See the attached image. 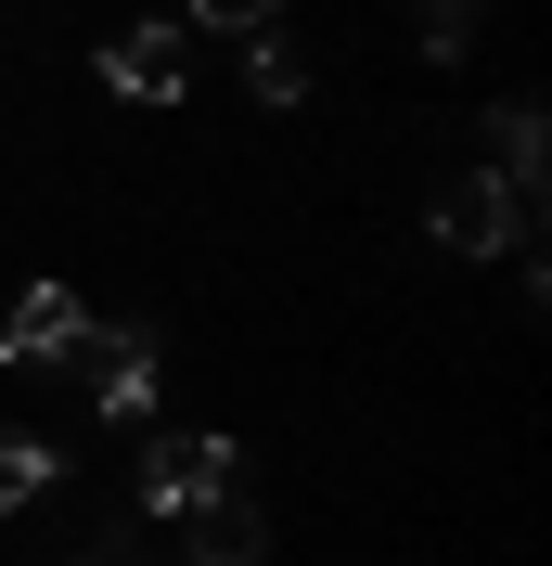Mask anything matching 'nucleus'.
<instances>
[{
    "mask_svg": "<svg viewBox=\"0 0 552 566\" xmlns=\"http://www.w3.org/2000/svg\"><path fill=\"white\" fill-rule=\"evenodd\" d=\"M193 27H219V39H257V27H283V0H180Z\"/></svg>",
    "mask_w": 552,
    "mask_h": 566,
    "instance_id": "9b49d317",
    "label": "nucleus"
},
{
    "mask_svg": "<svg viewBox=\"0 0 552 566\" xmlns=\"http://www.w3.org/2000/svg\"><path fill=\"white\" fill-rule=\"evenodd\" d=\"M232 490V438L180 424V438H141V515H193V502Z\"/></svg>",
    "mask_w": 552,
    "mask_h": 566,
    "instance_id": "7ed1b4c3",
    "label": "nucleus"
},
{
    "mask_svg": "<svg viewBox=\"0 0 552 566\" xmlns=\"http://www.w3.org/2000/svg\"><path fill=\"white\" fill-rule=\"evenodd\" d=\"M77 374H91V412L104 424H141L155 412V374H168V335L155 322H91L77 335Z\"/></svg>",
    "mask_w": 552,
    "mask_h": 566,
    "instance_id": "f03ea898",
    "label": "nucleus"
},
{
    "mask_svg": "<svg viewBox=\"0 0 552 566\" xmlns=\"http://www.w3.org/2000/svg\"><path fill=\"white\" fill-rule=\"evenodd\" d=\"M244 91H257V104H309V52H296L283 27H257L244 39Z\"/></svg>",
    "mask_w": 552,
    "mask_h": 566,
    "instance_id": "6e6552de",
    "label": "nucleus"
},
{
    "mask_svg": "<svg viewBox=\"0 0 552 566\" xmlns=\"http://www.w3.org/2000/svg\"><path fill=\"white\" fill-rule=\"evenodd\" d=\"M52 476H65V451H52V438H26V424H0V515H26Z\"/></svg>",
    "mask_w": 552,
    "mask_h": 566,
    "instance_id": "1a4fd4ad",
    "label": "nucleus"
},
{
    "mask_svg": "<svg viewBox=\"0 0 552 566\" xmlns=\"http://www.w3.org/2000/svg\"><path fill=\"white\" fill-rule=\"evenodd\" d=\"M437 245H463V258H527V245H540V207H527L501 168H463V180H437Z\"/></svg>",
    "mask_w": 552,
    "mask_h": 566,
    "instance_id": "f257e3e1",
    "label": "nucleus"
},
{
    "mask_svg": "<svg viewBox=\"0 0 552 566\" xmlns=\"http://www.w3.org/2000/svg\"><path fill=\"white\" fill-rule=\"evenodd\" d=\"M488 168L514 180L527 207L552 193V142H540V104H488Z\"/></svg>",
    "mask_w": 552,
    "mask_h": 566,
    "instance_id": "0eeeda50",
    "label": "nucleus"
},
{
    "mask_svg": "<svg viewBox=\"0 0 552 566\" xmlns=\"http://www.w3.org/2000/svg\"><path fill=\"white\" fill-rule=\"evenodd\" d=\"M77 335H91L77 283H26V296H13V322H0V360H13V374H39V360H77Z\"/></svg>",
    "mask_w": 552,
    "mask_h": 566,
    "instance_id": "20e7f679",
    "label": "nucleus"
},
{
    "mask_svg": "<svg viewBox=\"0 0 552 566\" xmlns=\"http://www.w3.org/2000/svg\"><path fill=\"white\" fill-rule=\"evenodd\" d=\"M104 77L129 91V104H180V91H193V52H180L168 27H116L104 39Z\"/></svg>",
    "mask_w": 552,
    "mask_h": 566,
    "instance_id": "39448f33",
    "label": "nucleus"
},
{
    "mask_svg": "<svg viewBox=\"0 0 552 566\" xmlns=\"http://www.w3.org/2000/svg\"><path fill=\"white\" fill-rule=\"evenodd\" d=\"M412 39H424V65H463L476 52V0H412Z\"/></svg>",
    "mask_w": 552,
    "mask_h": 566,
    "instance_id": "9d476101",
    "label": "nucleus"
},
{
    "mask_svg": "<svg viewBox=\"0 0 552 566\" xmlns=\"http://www.w3.org/2000/svg\"><path fill=\"white\" fill-rule=\"evenodd\" d=\"M180 528H193V566H270V515H257V502H244V490L193 502Z\"/></svg>",
    "mask_w": 552,
    "mask_h": 566,
    "instance_id": "423d86ee",
    "label": "nucleus"
}]
</instances>
